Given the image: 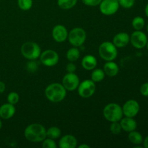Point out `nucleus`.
I'll return each mask as SVG.
<instances>
[{
	"label": "nucleus",
	"instance_id": "obj_1",
	"mask_svg": "<svg viewBox=\"0 0 148 148\" xmlns=\"http://www.w3.org/2000/svg\"><path fill=\"white\" fill-rule=\"evenodd\" d=\"M24 136L26 140L32 143H41L46 138V129L38 123L31 124L25 130Z\"/></svg>",
	"mask_w": 148,
	"mask_h": 148
},
{
	"label": "nucleus",
	"instance_id": "obj_2",
	"mask_svg": "<svg viewBox=\"0 0 148 148\" xmlns=\"http://www.w3.org/2000/svg\"><path fill=\"white\" fill-rule=\"evenodd\" d=\"M45 95L51 102L59 103L66 97V90L62 84L53 82L46 87L45 89Z\"/></svg>",
	"mask_w": 148,
	"mask_h": 148
},
{
	"label": "nucleus",
	"instance_id": "obj_3",
	"mask_svg": "<svg viewBox=\"0 0 148 148\" xmlns=\"http://www.w3.org/2000/svg\"><path fill=\"white\" fill-rule=\"evenodd\" d=\"M103 114L104 118L110 122L119 121L124 116L122 107L115 103L107 104L103 110Z\"/></svg>",
	"mask_w": 148,
	"mask_h": 148
},
{
	"label": "nucleus",
	"instance_id": "obj_4",
	"mask_svg": "<svg viewBox=\"0 0 148 148\" xmlns=\"http://www.w3.org/2000/svg\"><path fill=\"white\" fill-rule=\"evenodd\" d=\"M20 51L22 55L28 60H36L40 57L41 53V49L39 45L33 41H27L23 43Z\"/></svg>",
	"mask_w": 148,
	"mask_h": 148
},
{
	"label": "nucleus",
	"instance_id": "obj_5",
	"mask_svg": "<svg viewBox=\"0 0 148 148\" xmlns=\"http://www.w3.org/2000/svg\"><path fill=\"white\" fill-rule=\"evenodd\" d=\"M98 53L101 59L106 62L114 61L116 59L118 55L117 48L114 46L112 42H103L98 48Z\"/></svg>",
	"mask_w": 148,
	"mask_h": 148
},
{
	"label": "nucleus",
	"instance_id": "obj_6",
	"mask_svg": "<svg viewBox=\"0 0 148 148\" xmlns=\"http://www.w3.org/2000/svg\"><path fill=\"white\" fill-rule=\"evenodd\" d=\"M86 32L82 27H74L68 33L69 43L75 47H80L86 40Z\"/></svg>",
	"mask_w": 148,
	"mask_h": 148
},
{
	"label": "nucleus",
	"instance_id": "obj_7",
	"mask_svg": "<svg viewBox=\"0 0 148 148\" xmlns=\"http://www.w3.org/2000/svg\"><path fill=\"white\" fill-rule=\"evenodd\" d=\"M96 90L95 82L92 79H85L79 82L77 88L78 94L83 98H89L94 95Z\"/></svg>",
	"mask_w": 148,
	"mask_h": 148
},
{
	"label": "nucleus",
	"instance_id": "obj_8",
	"mask_svg": "<svg viewBox=\"0 0 148 148\" xmlns=\"http://www.w3.org/2000/svg\"><path fill=\"white\" fill-rule=\"evenodd\" d=\"M40 61L44 66H53L59 62V54L54 50L47 49L42 52L40 55Z\"/></svg>",
	"mask_w": 148,
	"mask_h": 148
},
{
	"label": "nucleus",
	"instance_id": "obj_9",
	"mask_svg": "<svg viewBox=\"0 0 148 148\" xmlns=\"http://www.w3.org/2000/svg\"><path fill=\"white\" fill-rule=\"evenodd\" d=\"M118 0H102L99 4V10L104 15H113L119 9Z\"/></svg>",
	"mask_w": 148,
	"mask_h": 148
},
{
	"label": "nucleus",
	"instance_id": "obj_10",
	"mask_svg": "<svg viewBox=\"0 0 148 148\" xmlns=\"http://www.w3.org/2000/svg\"><path fill=\"white\" fill-rule=\"evenodd\" d=\"M147 36L142 30H135L130 36V43L137 49H142L146 47L147 43Z\"/></svg>",
	"mask_w": 148,
	"mask_h": 148
},
{
	"label": "nucleus",
	"instance_id": "obj_11",
	"mask_svg": "<svg viewBox=\"0 0 148 148\" xmlns=\"http://www.w3.org/2000/svg\"><path fill=\"white\" fill-rule=\"evenodd\" d=\"M79 84V77L75 72L74 73L67 72L62 79V85L64 87L66 90L69 91V92H72V91L77 89Z\"/></svg>",
	"mask_w": 148,
	"mask_h": 148
},
{
	"label": "nucleus",
	"instance_id": "obj_12",
	"mask_svg": "<svg viewBox=\"0 0 148 148\" xmlns=\"http://www.w3.org/2000/svg\"><path fill=\"white\" fill-rule=\"evenodd\" d=\"M140 109V104L136 100L134 99L128 100L124 103L122 106L123 114L125 116L132 117V118H134L139 114Z\"/></svg>",
	"mask_w": 148,
	"mask_h": 148
},
{
	"label": "nucleus",
	"instance_id": "obj_13",
	"mask_svg": "<svg viewBox=\"0 0 148 148\" xmlns=\"http://www.w3.org/2000/svg\"><path fill=\"white\" fill-rule=\"evenodd\" d=\"M52 37L55 41L62 43L67 39V29L63 25H56L52 30Z\"/></svg>",
	"mask_w": 148,
	"mask_h": 148
},
{
	"label": "nucleus",
	"instance_id": "obj_14",
	"mask_svg": "<svg viewBox=\"0 0 148 148\" xmlns=\"http://www.w3.org/2000/svg\"><path fill=\"white\" fill-rule=\"evenodd\" d=\"M130 41V35L125 32H121L114 36L112 43L116 48H124L129 44Z\"/></svg>",
	"mask_w": 148,
	"mask_h": 148
},
{
	"label": "nucleus",
	"instance_id": "obj_15",
	"mask_svg": "<svg viewBox=\"0 0 148 148\" xmlns=\"http://www.w3.org/2000/svg\"><path fill=\"white\" fill-rule=\"evenodd\" d=\"M60 148H75L77 147V140L72 134H66L61 137L59 142Z\"/></svg>",
	"mask_w": 148,
	"mask_h": 148
},
{
	"label": "nucleus",
	"instance_id": "obj_16",
	"mask_svg": "<svg viewBox=\"0 0 148 148\" xmlns=\"http://www.w3.org/2000/svg\"><path fill=\"white\" fill-rule=\"evenodd\" d=\"M122 130H124L126 132H130L136 130L137 127V123L134 118L132 117L125 116L122 118L119 121Z\"/></svg>",
	"mask_w": 148,
	"mask_h": 148
},
{
	"label": "nucleus",
	"instance_id": "obj_17",
	"mask_svg": "<svg viewBox=\"0 0 148 148\" xmlns=\"http://www.w3.org/2000/svg\"><path fill=\"white\" fill-rule=\"evenodd\" d=\"M16 112L14 105L7 103L0 106V117L3 119H10Z\"/></svg>",
	"mask_w": 148,
	"mask_h": 148
},
{
	"label": "nucleus",
	"instance_id": "obj_18",
	"mask_svg": "<svg viewBox=\"0 0 148 148\" xmlns=\"http://www.w3.org/2000/svg\"><path fill=\"white\" fill-rule=\"evenodd\" d=\"M81 64L84 69L88 71H90L96 68L98 62H97V59L93 55L88 54L82 58Z\"/></svg>",
	"mask_w": 148,
	"mask_h": 148
},
{
	"label": "nucleus",
	"instance_id": "obj_19",
	"mask_svg": "<svg viewBox=\"0 0 148 148\" xmlns=\"http://www.w3.org/2000/svg\"><path fill=\"white\" fill-rule=\"evenodd\" d=\"M103 71L106 75L109 77H115L119 72V67L116 63L113 61H109L104 64Z\"/></svg>",
	"mask_w": 148,
	"mask_h": 148
},
{
	"label": "nucleus",
	"instance_id": "obj_20",
	"mask_svg": "<svg viewBox=\"0 0 148 148\" xmlns=\"http://www.w3.org/2000/svg\"><path fill=\"white\" fill-rule=\"evenodd\" d=\"M128 139L132 144L134 145H140L143 143V137L140 132H137L136 130L129 132Z\"/></svg>",
	"mask_w": 148,
	"mask_h": 148
},
{
	"label": "nucleus",
	"instance_id": "obj_21",
	"mask_svg": "<svg viewBox=\"0 0 148 148\" xmlns=\"http://www.w3.org/2000/svg\"><path fill=\"white\" fill-rule=\"evenodd\" d=\"M80 56V52L79 50L78 49L77 47H75L73 46L72 48H70L69 50L66 51V57L69 62H76L78 60Z\"/></svg>",
	"mask_w": 148,
	"mask_h": 148
},
{
	"label": "nucleus",
	"instance_id": "obj_22",
	"mask_svg": "<svg viewBox=\"0 0 148 148\" xmlns=\"http://www.w3.org/2000/svg\"><path fill=\"white\" fill-rule=\"evenodd\" d=\"M105 75L103 69L95 68L94 69H92V72L91 73V79L94 82H100L103 80V79L105 78Z\"/></svg>",
	"mask_w": 148,
	"mask_h": 148
},
{
	"label": "nucleus",
	"instance_id": "obj_23",
	"mask_svg": "<svg viewBox=\"0 0 148 148\" xmlns=\"http://www.w3.org/2000/svg\"><path fill=\"white\" fill-rule=\"evenodd\" d=\"M77 0H57V4L62 10H67L76 5Z\"/></svg>",
	"mask_w": 148,
	"mask_h": 148
},
{
	"label": "nucleus",
	"instance_id": "obj_24",
	"mask_svg": "<svg viewBox=\"0 0 148 148\" xmlns=\"http://www.w3.org/2000/svg\"><path fill=\"white\" fill-rule=\"evenodd\" d=\"M62 134V131L59 127H51L46 130V137L53 139V140H56L59 138Z\"/></svg>",
	"mask_w": 148,
	"mask_h": 148
},
{
	"label": "nucleus",
	"instance_id": "obj_25",
	"mask_svg": "<svg viewBox=\"0 0 148 148\" xmlns=\"http://www.w3.org/2000/svg\"><path fill=\"white\" fill-rule=\"evenodd\" d=\"M132 25L135 30H142L145 25V20L143 17L137 16L132 20Z\"/></svg>",
	"mask_w": 148,
	"mask_h": 148
},
{
	"label": "nucleus",
	"instance_id": "obj_26",
	"mask_svg": "<svg viewBox=\"0 0 148 148\" xmlns=\"http://www.w3.org/2000/svg\"><path fill=\"white\" fill-rule=\"evenodd\" d=\"M17 4L20 10L27 11L33 7V0H17Z\"/></svg>",
	"mask_w": 148,
	"mask_h": 148
},
{
	"label": "nucleus",
	"instance_id": "obj_27",
	"mask_svg": "<svg viewBox=\"0 0 148 148\" xmlns=\"http://www.w3.org/2000/svg\"><path fill=\"white\" fill-rule=\"evenodd\" d=\"M110 130H111V132L113 134H120L122 129H121L119 121H114V122H111V125H110Z\"/></svg>",
	"mask_w": 148,
	"mask_h": 148
},
{
	"label": "nucleus",
	"instance_id": "obj_28",
	"mask_svg": "<svg viewBox=\"0 0 148 148\" xmlns=\"http://www.w3.org/2000/svg\"><path fill=\"white\" fill-rule=\"evenodd\" d=\"M19 100H20V95L16 92H10L7 96V102L12 105L17 104L19 102Z\"/></svg>",
	"mask_w": 148,
	"mask_h": 148
},
{
	"label": "nucleus",
	"instance_id": "obj_29",
	"mask_svg": "<svg viewBox=\"0 0 148 148\" xmlns=\"http://www.w3.org/2000/svg\"><path fill=\"white\" fill-rule=\"evenodd\" d=\"M41 143L42 147L43 148H56V147H57L56 143H55L54 140L49 138V137L45 138Z\"/></svg>",
	"mask_w": 148,
	"mask_h": 148
},
{
	"label": "nucleus",
	"instance_id": "obj_30",
	"mask_svg": "<svg viewBox=\"0 0 148 148\" xmlns=\"http://www.w3.org/2000/svg\"><path fill=\"white\" fill-rule=\"evenodd\" d=\"M118 1L119 5L125 9L132 8L135 3V0H118Z\"/></svg>",
	"mask_w": 148,
	"mask_h": 148
},
{
	"label": "nucleus",
	"instance_id": "obj_31",
	"mask_svg": "<svg viewBox=\"0 0 148 148\" xmlns=\"http://www.w3.org/2000/svg\"><path fill=\"white\" fill-rule=\"evenodd\" d=\"M101 1L102 0H82V3L85 5L89 6V7H96V6H99Z\"/></svg>",
	"mask_w": 148,
	"mask_h": 148
},
{
	"label": "nucleus",
	"instance_id": "obj_32",
	"mask_svg": "<svg viewBox=\"0 0 148 148\" xmlns=\"http://www.w3.org/2000/svg\"><path fill=\"white\" fill-rule=\"evenodd\" d=\"M140 92L144 97H148V82H145L140 86Z\"/></svg>",
	"mask_w": 148,
	"mask_h": 148
},
{
	"label": "nucleus",
	"instance_id": "obj_33",
	"mask_svg": "<svg viewBox=\"0 0 148 148\" xmlns=\"http://www.w3.org/2000/svg\"><path fill=\"white\" fill-rule=\"evenodd\" d=\"M37 63L34 62V60H30V62L27 63V69L29 72H33L37 69Z\"/></svg>",
	"mask_w": 148,
	"mask_h": 148
},
{
	"label": "nucleus",
	"instance_id": "obj_34",
	"mask_svg": "<svg viewBox=\"0 0 148 148\" xmlns=\"http://www.w3.org/2000/svg\"><path fill=\"white\" fill-rule=\"evenodd\" d=\"M77 67H76V65L74 64V62H69L66 64V72H69V73H74L76 71Z\"/></svg>",
	"mask_w": 148,
	"mask_h": 148
},
{
	"label": "nucleus",
	"instance_id": "obj_35",
	"mask_svg": "<svg viewBox=\"0 0 148 148\" xmlns=\"http://www.w3.org/2000/svg\"><path fill=\"white\" fill-rule=\"evenodd\" d=\"M6 89L5 83L2 81H0V93H3Z\"/></svg>",
	"mask_w": 148,
	"mask_h": 148
},
{
	"label": "nucleus",
	"instance_id": "obj_36",
	"mask_svg": "<svg viewBox=\"0 0 148 148\" xmlns=\"http://www.w3.org/2000/svg\"><path fill=\"white\" fill-rule=\"evenodd\" d=\"M143 147L145 148H148V135L143 140Z\"/></svg>",
	"mask_w": 148,
	"mask_h": 148
},
{
	"label": "nucleus",
	"instance_id": "obj_37",
	"mask_svg": "<svg viewBox=\"0 0 148 148\" xmlns=\"http://www.w3.org/2000/svg\"><path fill=\"white\" fill-rule=\"evenodd\" d=\"M78 147L79 148H90V146L88 145H86V144H82V145H79L78 146Z\"/></svg>",
	"mask_w": 148,
	"mask_h": 148
},
{
	"label": "nucleus",
	"instance_id": "obj_38",
	"mask_svg": "<svg viewBox=\"0 0 148 148\" xmlns=\"http://www.w3.org/2000/svg\"><path fill=\"white\" fill-rule=\"evenodd\" d=\"M145 15L148 17V3L146 4L145 8Z\"/></svg>",
	"mask_w": 148,
	"mask_h": 148
},
{
	"label": "nucleus",
	"instance_id": "obj_39",
	"mask_svg": "<svg viewBox=\"0 0 148 148\" xmlns=\"http://www.w3.org/2000/svg\"><path fill=\"white\" fill-rule=\"evenodd\" d=\"M1 127H2V122H1V119H0V130L1 129Z\"/></svg>",
	"mask_w": 148,
	"mask_h": 148
},
{
	"label": "nucleus",
	"instance_id": "obj_40",
	"mask_svg": "<svg viewBox=\"0 0 148 148\" xmlns=\"http://www.w3.org/2000/svg\"><path fill=\"white\" fill-rule=\"evenodd\" d=\"M146 46H147V49L148 50V40H147V45H146Z\"/></svg>",
	"mask_w": 148,
	"mask_h": 148
},
{
	"label": "nucleus",
	"instance_id": "obj_41",
	"mask_svg": "<svg viewBox=\"0 0 148 148\" xmlns=\"http://www.w3.org/2000/svg\"><path fill=\"white\" fill-rule=\"evenodd\" d=\"M147 33H148V23H147Z\"/></svg>",
	"mask_w": 148,
	"mask_h": 148
},
{
	"label": "nucleus",
	"instance_id": "obj_42",
	"mask_svg": "<svg viewBox=\"0 0 148 148\" xmlns=\"http://www.w3.org/2000/svg\"><path fill=\"white\" fill-rule=\"evenodd\" d=\"M0 1H1V0H0Z\"/></svg>",
	"mask_w": 148,
	"mask_h": 148
}]
</instances>
